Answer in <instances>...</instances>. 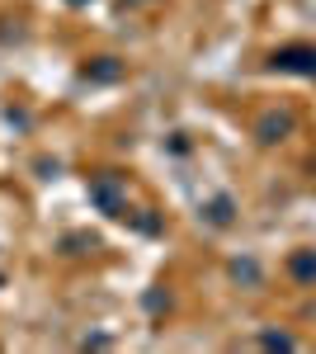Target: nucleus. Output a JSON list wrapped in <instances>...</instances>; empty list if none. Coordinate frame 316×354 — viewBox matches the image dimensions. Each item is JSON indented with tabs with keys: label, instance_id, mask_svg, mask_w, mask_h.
Returning a JSON list of instances; mask_svg holds the SVG:
<instances>
[{
	"label": "nucleus",
	"instance_id": "1",
	"mask_svg": "<svg viewBox=\"0 0 316 354\" xmlns=\"http://www.w3.org/2000/svg\"><path fill=\"white\" fill-rule=\"evenodd\" d=\"M269 66L284 71V76H307V81H316V48L312 43H288V48H279V53L269 57Z\"/></svg>",
	"mask_w": 316,
	"mask_h": 354
},
{
	"label": "nucleus",
	"instance_id": "2",
	"mask_svg": "<svg viewBox=\"0 0 316 354\" xmlns=\"http://www.w3.org/2000/svg\"><path fill=\"white\" fill-rule=\"evenodd\" d=\"M90 203L109 213V218H123L128 213V194H123V180L118 175H100V180H90Z\"/></svg>",
	"mask_w": 316,
	"mask_h": 354
},
{
	"label": "nucleus",
	"instance_id": "3",
	"mask_svg": "<svg viewBox=\"0 0 316 354\" xmlns=\"http://www.w3.org/2000/svg\"><path fill=\"white\" fill-rule=\"evenodd\" d=\"M288 133H292V113H288V109H269V113L260 118V123H255V137H260L264 147L284 142Z\"/></svg>",
	"mask_w": 316,
	"mask_h": 354
},
{
	"label": "nucleus",
	"instance_id": "4",
	"mask_svg": "<svg viewBox=\"0 0 316 354\" xmlns=\"http://www.w3.org/2000/svg\"><path fill=\"white\" fill-rule=\"evenodd\" d=\"M288 270H292V279L312 283V279H316V250H297V255L288 260Z\"/></svg>",
	"mask_w": 316,
	"mask_h": 354
},
{
	"label": "nucleus",
	"instance_id": "5",
	"mask_svg": "<svg viewBox=\"0 0 316 354\" xmlns=\"http://www.w3.org/2000/svg\"><path fill=\"white\" fill-rule=\"evenodd\" d=\"M85 76H90V81H118V76H123V66H118L113 57H100L95 66H85Z\"/></svg>",
	"mask_w": 316,
	"mask_h": 354
},
{
	"label": "nucleus",
	"instance_id": "6",
	"mask_svg": "<svg viewBox=\"0 0 316 354\" xmlns=\"http://www.w3.org/2000/svg\"><path fill=\"white\" fill-rule=\"evenodd\" d=\"M203 213H208L212 227H227V222H232V198H227V194H217V198H212Z\"/></svg>",
	"mask_w": 316,
	"mask_h": 354
},
{
	"label": "nucleus",
	"instance_id": "7",
	"mask_svg": "<svg viewBox=\"0 0 316 354\" xmlns=\"http://www.w3.org/2000/svg\"><path fill=\"white\" fill-rule=\"evenodd\" d=\"M232 279L245 283V288H260V265H255V260H236V265H232Z\"/></svg>",
	"mask_w": 316,
	"mask_h": 354
},
{
	"label": "nucleus",
	"instance_id": "8",
	"mask_svg": "<svg viewBox=\"0 0 316 354\" xmlns=\"http://www.w3.org/2000/svg\"><path fill=\"white\" fill-rule=\"evenodd\" d=\"M260 340L269 345V350H292V345H297V340H292V335H284V330H264Z\"/></svg>",
	"mask_w": 316,
	"mask_h": 354
},
{
	"label": "nucleus",
	"instance_id": "9",
	"mask_svg": "<svg viewBox=\"0 0 316 354\" xmlns=\"http://www.w3.org/2000/svg\"><path fill=\"white\" fill-rule=\"evenodd\" d=\"M76 5H80V0H76Z\"/></svg>",
	"mask_w": 316,
	"mask_h": 354
}]
</instances>
